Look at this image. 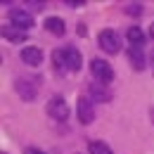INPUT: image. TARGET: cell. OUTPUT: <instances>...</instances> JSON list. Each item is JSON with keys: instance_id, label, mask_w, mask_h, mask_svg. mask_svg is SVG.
Instances as JSON below:
<instances>
[{"instance_id": "cell-4", "label": "cell", "mask_w": 154, "mask_h": 154, "mask_svg": "<svg viewBox=\"0 0 154 154\" xmlns=\"http://www.w3.org/2000/svg\"><path fill=\"white\" fill-rule=\"evenodd\" d=\"M100 48L107 50L109 55H116L119 48H121V38H119V33L112 31V29H104V31L100 33Z\"/></svg>"}, {"instance_id": "cell-1", "label": "cell", "mask_w": 154, "mask_h": 154, "mask_svg": "<svg viewBox=\"0 0 154 154\" xmlns=\"http://www.w3.org/2000/svg\"><path fill=\"white\" fill-rule=\"evenodd\" d=\"M52 59H55L57 66H66L69 71H78V69L83 66V57H81V52H78L74 45H66V48L57 50V52L52 55Z\"/></svg>"}, {"instance_id": "cell-5", "label": "cell", "mask_w": 154, "mask_h": 154, "mask_svg": "<svg viewBox=\"0 0 154 154\" xmlns=\"http://www.w3.org/2000/svg\"><path fill=\"white\" fill-rule=\"evenodd\" d=\"M10 21L17 26V29H21V31H29V29H33V17L26 12V10H12L10 12Z\"/></svg>"}, {"instance_id": "cell-14", "label": "cell", "mask_w": 154, "mask_h": 154, "mask_svg": "<svg viewBox=\"0 0 154 154\" xmlns=\"http://www.w3.org/2000/svg\"><path fill=\"white\" fill-rule=\"evenodd\" d=\"M93 95L97 97V100H109V90H102V88H100V85H93Z\"/></svg>"}, {"instance_id": "cell-7", "label": "cell", "mask_w": 154, "mask_h": 154, "mask_svg": "<svg viewBox=\"0 0 154 154\" xmlns=\"http://www.w3.org/2000/svg\"><path fill=\"white\" fill-rule=\"evenodd\" d=\"M21 59H24L29 66H40V64H43V50H40V48H33V45H29V48L21 50Z\"/></svg>"}, {"instance_id": "cell-15", "label": "cell", "mask_w": 154, "mask_h": 154, "mask_svg": "<svg viewBox=\"0 0 154 154\" xmlns=\"http://www.w3.org/2000/svg\"><path fill=\"white\" fill-rule=\"evenodd\" d=\"M126 12H128L131 17H140V14H142V5H128Z\"/></svg>"}, {"instance_id": "cell-8", "label": "cell", "mask_w": 154, "mask_h": 154, "mask_svg": "<svg viewBox=\"0 0 154 154\" xmlns=\"http://www.w3.org/2000/svg\"><path fill=\"white\" fill-rule=\"evenodd\" d=\"M128 62H131V66H133L135 71H142L145 69V50L131 45L128 48Z\"/></svg>"}, {"instance_id": "cell-17", "label": "cell", "mask_w": 154, "mask_h": 154, "mask_svg": "<svg viewBox=\"0 0 154 154\" xmlns=\"http://www.w3.org/2000/svg\"><path fill=\"white\" fill-rule=\"evenodd\" d=\"M149 36H152V40H154V21H152V26H149Z\"/></svg>"}, {"instance_id": "cell-11", "label": "cell", "mask_w": 154, "mask_h": 154, "mask_svg": "<svg viewBox=\"0 0 154 154\" xmlns=\"http://www.w3.org/2000/svg\"><path fill=\"white\" fill-rule=\"evenodd\" d=\"M45 29H48L50 33H55V36H64V31H66L64 21L59 19V17H48V19H45Z\"/></svg>"}, {"instance_id": "cell-12", "label": "cell", "mask_w": 154, "mask_h": 154, "mask_svg": "<svg viewBox=\"0 0 154 154\" xmlns=\"http://www.w3.org/2000/svg\"><path fill=\"white\" fill-rule=\"evenodd\" d=\"M88 149H90V154H114L112 147H109L107 142H102V140H93V142L88 145Z\"/></svg>"}, {"instance_id": "cell-10", "label": "cell", "mask_w": 154, "mask_h": 154, "mask_svg": "<svg viewBox=\"0 0 154 154\" xmlns=\"http://www.w3.org/2000/svg\"><path fill=\"white\" fill-rule=\"evenodd\" d=\"M126 38H128V43L135 45V48H142V45H145V33H142L140 26H131V29L126 31Z\"/></svg>"}, {"instance_id": "cell-9", "label": "cell", "mask_w": 154, "mask_h": 154, "mask_svg": "<svg viewBox=\"0 0 154 154\" xmlns=\"http://www.w3.org/2000/svg\"><path fill=\"white\" fill-rule=\"evenodd\" d=\"M17 93H19L24 100H33V97L38 95L36 85H33V83H29V81H24V78H19V81H17Z\"/></svg>"}, {"instance_id": "cell-13", "label": "cell", "mask_w": 154, "mask_h": 154, "mask_svg": "<svg viewBox=\"0 0 154 154\" xmlns=\"http://www.w3.org/2000/svg\"><path fill=\"white\" fill-rule=\"evenodd\" d=\"M2 36L12 43H24V38H26L24 31H12V29H2Z\"/></svg>"}, {"instance_id": "cell-2", "label": "cell", "mask_w": 154, "mask_h": 154, "mask_svg": "<svg viewBox=\"0 0 154 154\" xmlns=\"http://www.w3.org/2000/svg\"><path fill=\"white\" fill-rule=\"evenodd\" d=\"M90 71H93L95 81L102 83V85H107V83L114 81V69H112V64H107L104 59H93V62H90Z\"/></svg>"}, {"instance_id": "cell-3", "label": "cell", "mask_w": 154, "mask_h": 154, "mask_svg": "<svg viewBox=\"0 0 154 154\" xmlns=\"http://www.w3.org/2000/svg\"><path fill=\"white\" fill-rule=\"evenodd\" d=\"M48 114L52 116L55 121H66V119H69V104H66V100L55 95L48 102Z\"/></svg>"}, {"instance_id": "cell-18", "label": "cell", "mask_w": 154, "mask_h": 154, "mask_svg": "<svg viewBox=\"0 0 154 154\" xmlns=\"http://www.w3.org/2000/svg\"><path fill=\"white\" fill-rule=\"evenodd\" d=\"M26 154H43V152H38V149H29Z\"/></svg>"}, {"instance_id": "cell-6", "label": "cell", "mask_w": 154, "mask_h": 154, "mask_svg": "<svg viewBox=\"0 0 154 154\" xmlns=\"http://www.w3.org/2000/svg\"><path fill=\"white\" fill-rule=\"evenodd\" d=\"M76 114L81 123H90L95 119V112H93V102L88 97H78V107H76Z\"/></svg>"}, {"instance_id": "cell-16", "label": "cell", "mask_w": 154, "mask_h": 154, "mask_svg": "<svg viewBox=\"0 0 154 154\" xmlns=\"http://www.w3.org/2000/svg\"><path fill=\"white\" fill-rule=\"evenodd\" d=\"M88 33V29H85V24H78V36H85Z\"/></svg>"}]
</instances>
